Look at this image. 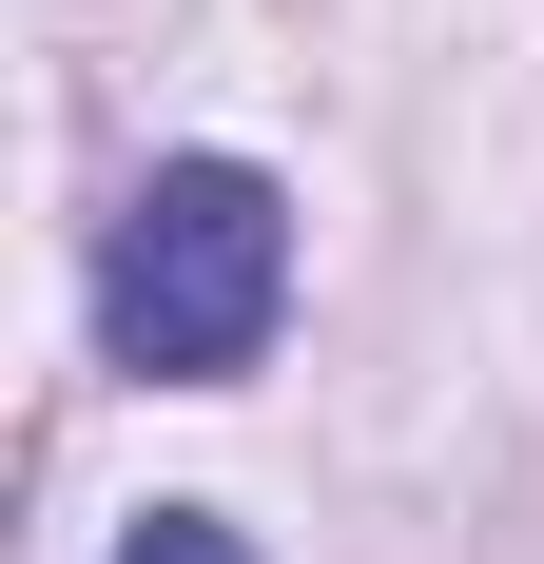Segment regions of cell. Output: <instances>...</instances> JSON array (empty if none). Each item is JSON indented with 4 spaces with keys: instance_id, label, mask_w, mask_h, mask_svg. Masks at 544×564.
I'll return each mask as SVG.
<instances>
[{
    "instance_id": "6da1fadb",
    "label": "cell",
    "mask_w": 544,
    "mask_h": 564,
    "mask_svg": "<svg viewBox=\"0 0 544 564\" xmlns=\"http://www.w3.org/2000/svg\"><path fill=\"white\" fill-rule=\"evenodd\" d=\"M272 312H292V195H272L253 156L137 175V215H117V253H98L117 370H156V390H233V370L272 350Z\"/></svg>"
},
{
    "instance_id": "7a4b0ae2",
    "label": "cell",
    "mask_w": 544,
    "mask_h": 564,
    "mask_svg": "<svg viewBox=\"0 0 544 564\" xmlns=\"http://www.w3.org/2000/svg\"><path fill=\"white\" fill-rule=\"evenodd\" d=\"M117 564H253V545H233L215 507H156V525H137V545H117Z\"/></svg>"
}]
</instances>
